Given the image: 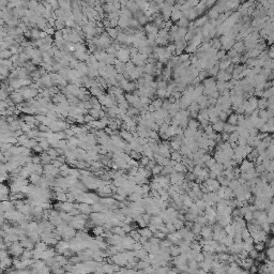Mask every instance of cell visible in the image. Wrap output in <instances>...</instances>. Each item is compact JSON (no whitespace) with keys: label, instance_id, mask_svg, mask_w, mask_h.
<instances>
[{"label":"cell","instance_id":"cell-1","mask_svg":"<svg viewBox=\"0 0 274 274\" xmlns=\"http://www.w3.org/2000/svg\"><path fill=\"white\" fill-rule=\"evenodd\" d=\"M131 48V47H130ZM130 48H123L121 47L120 49L117 50V54H116V59L119 60L120 62L122 63H126L131 60V57H130Z\"/></svg>","mask_w":274,"mask_h":274},{"label":"cell","instance_id":"cell-2","mask_svg":"<svg viewBox=\"0 0 274 274\" xmlns=\"http://www.w3.org/2000/svg\"><path fill=\"white\" fill-rule=\"evenodd\" d=\"M144 31L147 34H158L159 29H158V27L155 26L153 23H148L144 27Z\"/></svg>","mask_w":274,"mask_h":274},{"label":"cell","instance_id":"cell-3","mask_svg":"<svg viewBox=\"0 0 274 274\" xmlns=\"http://www.w3.org/2000/svg\"><path fill=\"white\" fill-rule=\"evenodd\" d=\"M232 48L236 50V53L238 54L239 56H242L243 54H245V47H244L243 41H236Z\"/></svg>","mask_w":274,"mask_h":274},{"label":"cell","instance_id":"cell-4","mask_svg":"<svg viewBox=\"0 0 274 274\" xmlns=\"http://www.w3.org/2000/svg\"><path fill=\"white\" fill-rule=\"evenodd\" d=\"M217 66H218V69H220V71H225L227 68H229L230 66H231V62H230V59L227 56H226L224 59H222L221 61H218V63H217Z\"/></svg>","mask_w":274,"mask_h":274},{"label":"cell","instance_id":"cell-5","mask_svg":"<svg viewBox=\"0 0 274 274\" xmlns=\"http://www.w3.org/2000/svg\"><path fill=\"white\" fill-rule=\"evenodd\" d=\"M119 136L122 140L128 142V144L133 140V134L130 132V131H120Z\"/></svg>","mask_w":274,"mask_h":274},{"label":"cell","instance_id":"cell-6","mask_svg":"<svg viewBox=\"0 0 274 274\" xmlns=\"http://www.w3.org/2000/svg\"><path fill=\"white\" fill-rule=\"evenodd\" d=\"M215 78H217L218 81H226L227 83L228 80L231 79V75L227 74L225 71H218V73L215 76Z\"/></svg>","mask_w":274,"mask_h":274},{"label":"cell","instance_id":"cell-7","mask_svg":"<svg viewBox=\"0 0 274 274\" xmlns=\"http://www.w3.org/2000/svg\"><path fill=\"white\" fill-rule=\"evenodd\" d=\"M209 22V18L207 15H203L201 17H198L197 19H195L194 21V25L196 28H201V27L205 25V24H207V23Z\"/></svg>","mask_w":274,"mask_h":274},{"label":"cell","instance_id":"cell-8","mask_svg":"<svg viewBox=\"0 0 274 274\" xmlns=\"http://www.w3.org/2000/svg\"><path fill=\"white\" fill-rule=\"evenodd\" d=\"M224 125H225V122H223V121H221V120H218L216 123L212 124L211 126H212L213 128V132H215L216 134H221L222 132H223V128H224Z\"/></svg>","mask_w":274,"mask_h":274},{"label":"cell","instance_id":"cell-9","mask_svg":"<svg viewBox=\"0 0 274 274\" xmlns=\"http://www.w3.org/2000/svg\"><path fill=\"white\" fill-rule=\"evenodd\" d=\"M161 76H162V80H164V81L167 83V80H169L170 78H171V69L168 68V66H166L165 69H163L162 75Z\"/></svg>","mask_w":274,"mask_h":274},{"label":"cell","instance_id":"cell-10","mask_svg":"<svg viewBox=\"0 0 274 274\" xmlns=\"http://www.w3.org/2000/svg\"><path fill=\"white\" fill-rule=\"evenodd\" d=\"M10 100L13 102V103H17V104H21L23 101H24V99H23L22 94L19 92L17 93H11L10 94Z\"/></svg>","mask_w":274,"mask_h":274},{"label":"cell","instance_id":"cell-11","mask_svg":"<svg viewBox=\"0 0 274 274\" xmlns=\"http://www.w3.org/2000/svg\"><path fill=\"white\" fill-rule=\"evenodd\" d=\"M106 33L108 34V36L111 38V40H116L117 36H118V33H119V30L117 28H107L106 29Z\"/></svg>","mask_w":274,"mask_h":274},{"label":"cell","instance_id":"cell-12","mask_svg":"<svg viewBox=\"0 0 274 274\" xmlns=\"http://www.w3.org/2000/svg\"><path fill=\"white\" fill-rule=\"evenodd\" d=\"M206 1H201V2H198V5H196L194 8V10L196 11V13L198 14V15H201V14L206 11Z\"/></svg>","mask_w":274,"mask_h":274},{"label":"cell","instance_id":"cell-13","mask_svg":"<svg viewBox=\"0 0 274 274\" xmlns=\"http://www.w3.org/2000/svg\"><path fill=\"white\" fill-rule=\"evenodd\" d=\"M170 158H171L173 161L177 162V163H181L182 159H183V158H182V154L179 151H173V152L170 153Z\"/></svg>","mask_w":274,"mask_h":274},{"label":"cell","instance_id":"cell-14","mask_svg":"<svg viewBox=\"0 0 274 274\" xmlns=\"http://www.w3.org/2000/svg\"><path fill=\"white\" fill-rule=\"evenodd\" d=\"M227 123L230 124V125L237 126V124H238V117H237V115H236L234 113H232L230 116H228V118H227Z\"/></svg>","mask_w":274,"mask_h":274},{"label":"cell","instance_id":"cell-15","mask_svg":"<svg viewBox=\"0 0 274 274\" xmlns=\"http://www.w3.org/2000/svg\"><path fill=\"white\" fill-rule=\"evenodd\" d=\"M187 128H191V130H194V131H197L199 128V122L196 119H190L189 123H187Z\"/></svg>","mask_w":274,"mask_h":274},{"label":"cell","instance_id":"cell-16","mask_svg":"<svg viewBox=\"0 0 274 274\" xmlns=\"http://www.w3.org/2000/svg\"><path fill=\"white\" fill-rule=\"evenodd\" d=\"M215 87H216V90L220 92V94H221L223 91H225L226 89H227V83H226V81H218V80H217Z\"/></svg>","mask_w":274,"mask_h":274},{"label":"cell","instance_id":"cell-17","mask_svg":"<svg viewBox=\"0 0 274 274\" xmlns=\"http://www.w3.org/2000/svg\"><path fill=\"white\" fill-rule=\"evenodd\" d=\"M189 24H190V22H189V19H187V18L181 17L177 22V26L179 27V28H186V29H187Z\"/></svg>","mask_w":274,"mask_h":274},{"label":"cell","instance_id":"cell-18","mask_svg":"<svg viewBox=\"0 0 274 274\" xmlns=\"http://www.w3.org/2000/svg\"><path fill=\"white\" fill-rule=\"evenodd\" d=\"M162 103H163V100H161V99H154V100H152L151 101V105L154 107L155 111H158V109H160V108H162Z\"/></svg>","mask_w":274,"mask_h":274},{"label":"cell","instance_id":"cell-19","mask_svg":"<svg viewBox=\"0 0 274 274\" xmlns=\"http://www.w3.org/2000/svg\"><path fill=\"white\" fill-rule=\"evenodd\" d=\"M236 128H237V126H234V125H230L228 123H225L224 128H223V132L227 133V134H231V133L236 132Z\"/></svg>","mask_w":274,"mask_h":274},{"label":"cell","instance_id":"cell-20","mask_svg":"<svg viewBox=\"0 0 274 274\" xmlns=\"http://www.w3.org/2000/svg\"><path fill=\"white\" fill-rule=\"evenodd\" d=\"M218 71H220V69H218V66L217 64H215L214 66H212L210 70H208V75L210 76V77H215L216 76V74L218 73Z\"/></svg>","mask_w":274,"mask_h":274},{"label":"cell","instance_id":"cell-21","mask_svg":"<svg viewBox=\"0 0 274 274\" xmlns=\"http://www.w3.org/2000/svg\"><path fill=\"white\" fill-rule=\"evenodd\" d=\"M197 16H198V14L196 13V11H195L194 8H193V9L190 10V12H189V14H187V19H189V22H190V21L194 22Z\"/></svg>","mask_w":274,"mask_h":274},{"label":"cell","instance_id":"cell-22","mask_svg":"<svg viewBox=\"0 0 274 274\" xmlns=\"http://www.w3.org/2000/svg\"><path fill=\"white\" fill-rule=\"evenodd\" d=\"M238 138H239V134H238V133H237V132L231 133V134H229L228 142H229V144H234V142H238Z\"/></svg>","mask_w":274,"mask_h":274},{"label":"cell","instance_id":"cell-23","mask_svg":"<svg viewBox=\"0 0 274 274\" xmlns=\"http://www.w3.org/2000/svg\"><path fill=\"white\" fill-rule=\"evenodd\" d=\"M40 32L41 31L39 30V29H34V28H32L30 30V36H31V38H33L34 40H39L40 39Z\"/></svg>","mask_w":274,"mask_h":274},{"label":"cell","instance_id":"cell-24","mask_svg":"<svg viewBox=\"0 0 274 274\" xmlns=\"http://www.w3.org/2000/svg\"><path fill=\"white\" fill-rule=\"evenodd\" d=\"M47 154H48V156L52 160H56L58 158V153L55 148H49L47 150Z\"/></svg>","mask_w":274,"mask_h":274},{"label":"cell","instance_id":"cell-25","mask_svg":"<svg viewBox=\"0 0 274 274\" xmlns=\"http://www.w3.org/2000/svg\"><path fill=\"white\" fill-rule=\"evenodd\" d=\"M273 97V88L267 89V90H263V93H262V97L268 100L269 97Z\"/></svg>","mask_w":274,"mask_h":274},{"label":"cell","instance_id":"cell-26","mask_svg":"<svg viewBox=\"0 0 274 274\" xmlns=\"http://www.w3.org/2000/svg\"><path fill=\"white\" fill-rule=\"evenodd\" d=\"M187 111L189 113H192V111H199V105L196 103V102H192L191 105L187 107Z\"/></svg>","mask_w":274,"mask_h":274},{"label":"cell","instance_id":"cell-27","mask_svg":"<svg viewBox=\"0 0 274 274\" xmlns=\"http://www.w3.org/2000/svg\"><path fill=\"white\" fill-rule=\"evenodd\" d=\"M175 131H176V128L173 126V125H169L167 128V130H166V133H165V134L170 138V137L175 136Z\"/></svg>","mask_w":274,"mask_h":274},{"label":"cell","instance_id":"cell-28","mask_svg":"<svg viewBox=\"0 0 274 274\" xmlns=\"http://www.w3.org/2000/svg\"><path fill=\"white\" fill-rule=\"evenodd\" d=\"M149 138L151 139H154L155 142H159L160 140V135L158 132H154V131H149Z\"/></svg>","mask_w":274,"mask_h":274},{"label":"cell","instance_id":"cell-29","mask_svg":"<svg viewBox=\"0 0 274 274\" xmlns=\"http://www.w3.org/2000/svg\"><path fill=\"white\" fill-rule=\"evenodd\" d=\"M170 107H171V103L168 101L167 99H165V100H163V103H162V108H163L164 111H169L170 109Z\"/></svg>","mask_w":274,"mask_h":274},{"label":"cell","instance_id":"cell-30","mask_svg":"<svg viewBox=\"0 0 274 274\" xmlns=\"http://www.w3.org/2000/svg\"><path fill=\"white\" fill-rule=\"evenodd\" d=\"M225 57H226V52L224 50V49H220V50H217L216 59L218 60V61H221L222 59H224Z\"/></svg>","mask_w":274,"mask_h":274},{"label":"cell","instance_id":"cell-31","mask_svg":"<svg viewBox=\"0 0 274 274\" xmlns=\"http://www.w3.org/2000/svg\"><path fill=\"white\" fill-rule=\"evenodd\" d=\"M151 170H152V173H153L154 176H158L159 173H162V170H163V167H162V166H160V165H155L154 167L152 168Z\"/></svg>","mask_w":274,"mask_h":274},{"label":"cell","instance_id":"cell-32","mask_svg":"<svg viewBox=\"0 0 274 274\" xmlns=\"http://www.w3.org/2000/svg\"><path fill=\"white\" fill-rule=\"evenodd\" d=\"M79 209L83 211L84 213H89L90 211H91V208H90V206H88L87 203H83V205H80L79 206Z\"/></svg>","mask_w":274,"mask_h":274},{"label":"cell","instance_id":"cell-33","mask_svg":"<svg viewBox=\"0 0 274 274\" xmlns=\"http://www.w3.org/2000/svg\"><path fill=\"white\" fill-rule=\"evenodd\" d=\"M227 118H228V115L226 114L225 111H221V113L218 114V119L221 120V121H223V122H225L226 120H227Z\"/></svg>","mask_w":274,"mask_h":274},{"label":"cell","instance_id":"cell-34","mask_svg":"<svg viewBox=\"0 0 274 274\" xmlns=\"http://www.w3.org/2000/svg\"><path fill=\"white\" fill-rule=\"evenodd\" d=\"M156 84H158V89H166V87H167V83L164 81V80H161Z\"/></svg>","mask_w":274,"mask_h":274},{"label":"cell","instance_id":"cell-35","mask_svg":"<svg viewBox=\"0 0 274 274\" xmlns=\"http://www.w3.org/2000/svg\"><path fill=\"white\" fill-rule=\"evenodd\" d=\"M203 133H205L207 136H208V135H210L211 133H213V128H212V126H211V124H209L208 126L203 130Z\"/></svg>","mask_w":274,"mask_h":274}]
</instances>
